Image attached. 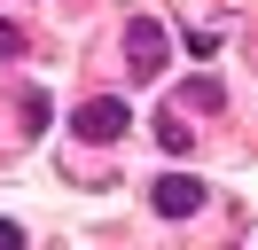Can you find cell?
Listing matches in <instances>:
<instances>
[{"label":"cell","instance_id":"4","mask_svg":"<svg viewBox=\"0 0 258 250\" xmlns=\"http://www.w3.org/2000/svg\"><path fill=\"white\" fill-rule=\"evenodd\" d=\"M157 149H164V156H188V149H196V125L180 117V109H164V117H157Z\"/></svg>","mask_w":258,"mask_h":250},{"label":"cell","instance_id":"3","mask_svg":"<svg viewBox=\"0 0 258 250\" xmlns=\"http://www.w3.org/2000/svg\"><path fill=\"white\" fill-rule=\"evenodd\" d=\"M125 125H133V109L117 102V94H102V102H86V109H79V141H117Z\"/></svg>","mask_w":258,"mask_h":250},{"label":"cell","instance_id":"2","mask_svg":"<svg viewBox=\"0 0 258 250\" xmlns=\"http://www.w3.org/2000/svg\"><path fill=\"white\" fill-rule=\"evenodd\" d=\"M149 203H157L164 219H196V211H204V180H188V172H164V180H149Z\"/></svg>","mask_w":258,"mask_h":250},{"label":"cell","instance_id":"7","mask_svg":"<svg viewBox=\"0 0 258 250\" xmlns=\"http://www.w3.org/2000/svg\"><path fill=\"white\" fill-rule=\"evenodd\" d=\"M16 55H24V31L8 24V16H0V62H16Z\"/></svg>","mask_w":258,"mask_h":250},{"label":"cell","instance_id":"1","mask_svg":"<svg viewBox=\"0 0 258 250\" xmlns=\"http://www.w3.org/2000/svg\"><path fill=\"white\" fill-rule=\"evenodd\" d=\"M164 47H172V39H164V24L133 16V24H125V71H133V78H157V71H164Z\"/></svg>","mask_w":258,"mask_h":250},{"label":"cell","instance_id":"5","mask_svg":"<svg viewBox=\"0 0 258 250\" xmlns=\"http://www.w3.org/2000/svg\"><path fill=\"white\" fill-rule=\"evenodd\" d=\"M227 94H219V78H188V86H180V109H219Z\"/></svg>","mask_w":258,"mask_h":250},{"label":"cell","instance_id":"8","mask_svg":"<svg viewBox=\"0 0 258 250\" xmlns=\"http://www.w3.org/2000/svg\"><path fill=\"white\" fill-rule=\"evenodd\" d=\"M0 250H24V227H16V219H0Z\"/></svg>","mask_w":258,"mask_h":250},{"label":"cell","instance_id":"6","mask_svg":"<svg viewBox=\"0 0 258 250\" xmlns=\"http://www.w3.org/2000/svg\"><path fill=\"white\" fill-rule=\"evenodd\" d=\"M24 133H47V94H39V86L24 94Z\"/></svg>","mask_w":258,"mask_h":250}]
</instances>
